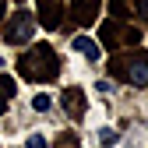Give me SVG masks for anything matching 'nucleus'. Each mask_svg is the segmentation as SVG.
Masks as SVG:
<instances>
[{
    "label": "nucleus",
    "instance_id": "obj_3",
    "mask_svg": "<svg viewBox=\"0 0 148 148\" xmlns=\"http://www.w3.org/2000/svg\"><path fill=\"white\" fill-rule=\"evenodd\" d=\"M99 42L106 46V49H113V53H120V49H131V46H138L141 42V32L134 28V25H120V21H102V28H99Z\"/></svg>",
    "mask_w": 148,
    "mask_h": 148
},
{
    "label": "nucleus",
    "instance_id": "obj_11",
    "mask_svg": "<svg viewBox=\"0 0 148 148\" xmlns=\"http://www.w3.org/2000/svg\"><path fill=\"white\" fill-rule=\"evenodd\" d=\"M57 148H81V138L74 134V131H64V134L57 138Z\"/></svg>",
    "mask_w": 148,
    "mask_h": 148
},
{
    "label": "nucleus",
    "instance_id": "obj_13",
    "mask_svg": "<svg viewBox=\"0 0 148 148\" xmlns=\"http://www.w3.org/2000/svg\"><path fill=\"white\" fill-rule=\"evenodd\" d=\"M99 141H102V145H116V131L102 127V131H99Z\"/></svg>",
    "mask_w": 148,
    "mask_h": 148
},
{
    "label": "nucleus",
    "instance_id": "obj_2",
    "mask_svg": "<svg viewBox=\"0 0 148 148\" xmlns=\"http://www.w3.org/2000/svg\"><path fill=\"white\" fill-rule=\"evenodd\" d=\"M109 74L116 81H131L138 88H148V53L141 49H127L109 57Z\"/></svg>",
    "mask_w": 148,
    "mask_h": 148
},
{
    "label": "nucleus",
    "instance_id": "obj_5",
    "mask_svg": "<svg viewBox=\"0 0 148 148\" xmlns=\"http://www.w3.org/2000/svg\"><path fill=\"white\" fill-rule=\"evenodd\" d=\"M109 21H120V25H131V14L141 18L148 25V0H109Z\"/></svg>",
    "mask_w": 148,
    "mask_h": 148
},
{
    "label": "nucleus",
    "instance_id": "obj_1",
    "mask_svg": "<svg viewBox=\"0 0 148 148\" xmlns=\"http://www.w3.org/2000/svg\"><path fill=\"white\" fill-rule=\"evenodd\" d=\"M18 74L25 81H57L60 78V57L53 53V46H32L18 57Z\"/></svg>",
    "mask_w": 148,
    "mask_h": 148
},
{
    "label": "nucleus",
    "instance_id": "obj_10",
    "mask_svg": "<svg viewBox=\"0 0 148 148\" xmlns=\"http://www.w3.org/2000/svg\"><path fill=\"white\" fill-rule=\"evenodd\" d=\"M74 49H78V53H85L88 60H99V46L92 42L88 35H78V39H74Z\"/></svg>",
    "mask_w": 148,
    "mask_h": 148
},
{
    "label": "nucleus",
    "instance_id": "obj_15",
    "mask_svg": "<svg viewBox=\"0 0 148 148\" xmlns=\"http://www.w3.org/2000/svg\"><path fill=\"white\" fill-rule=\"evenodd\" d=\"M0 25H4V0H0Z\"/></svg>",
    "mask_w": 148,
    "mask_h": 148
},
{
    "label": "nucleus",
    "instance_id": "obj_6",
    "mask_svg": "<svg viewBox=\"0 0 148 148\" xmlns=\"http://www.w3.org/2000/svg\"><path fill=\"white\" fill-rule=\"evenodd\" d=\"M60 21H64V0H39L35 25H46L53 32V28H60Z\"/></svg>",
    "mask_w": 148,
    "mask_h": 148
},
{
    "label": "nucleus",
    "instance_id": "obj_12",
    "mask_svg": "<svg viewBox=\"0 0 148 148\" xmlns=\"http://www.w3.org/2000/svg\"><path fill=\"white\" fill-rule=\"evenodd\" d=\"M32 106H35V109H39V113H46V109L53 106V99H49V95H46V92H42V95H35V99H32Z\"/></svg>",
    "mask_w": 148,
    "mask_h": 148
},
{
    "label": "nucleus",
    "instance_id": "obj_8",
    "mask_svg": "<svg viewBox=\"0 0 148 148\" xmlns=\"http://www.w3.org/2000/svg\"><path fill=\"white\" fill-rule=\"evenodd\" d=\"M60 102H64V109H67V116H74V120L85 116V92H81V88H64Z\"/></svg>",
    "mask_w": 148,
    "mask_h": 148
},
{
    "label": "nucleus",
    "instance_id": "obj_4",
    "mask_svg": "<svg viewBox=\"0 0 148 148\" xmlns=\"http://www.w3.org/2000/svg\"><path fill=\"white\" fill-rule=\"evenodd\" d=\"M32 32H35V14L18 11V14L7 18V25H4V39H7V46H25V42L32 39Z\"/></svg>",
    "mask_w": 148,
    "mask_h": 148
},
{
    "label": "nucleus",
    "instance_id": "obj_9",
    "mask_svg": "<svg viewBox=\"0 0 148 148\" xmlns=\"http://www.w3.org/2000/svg\"><path fill=\"white\" fill-rule=\"evenodd\" d=\"M14 95V78L11 74H0V116L7 113V99Z\"/></svg>",
    "mask_w": 148,
    "mask_h": 148
},
{
    "label": "nucleus",
    "instance_id": "obj_14",
    "mask_svg": "<svg viewBox=\"0 0 148 148\" xmlns=\"http://www.w3.org/2000/svg\"><path fill=\"white\" fill-rule=\"evenodd\" d=\"M28 148H46V138H39V134L28 138Z\"/></svg>",
    "mask_w": 148,
    "mask_h": 148
},
{
    "label": "nucleus",
    "instance_id": "obj_7",
    "mask_svg": "<svg viewBox=\"0 0 148 148\" xmlns=\"http://www.w3.org/2000/svg\"><path fill=\"white\" fill-rule=\"evenodd\" d=\"M71 4V11H74V21L78 25H92L99 18V4L102 0H67Z\"/></svg>",
    "mask_w": 148,
    "mask_h": 148
}]
</instances>
